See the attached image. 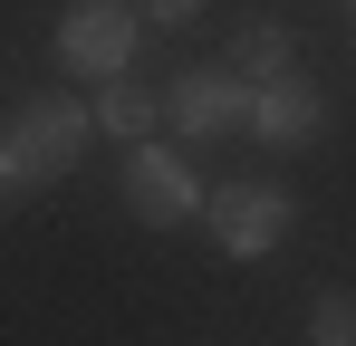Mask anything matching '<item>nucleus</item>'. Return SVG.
I'll return each mask as SVG.
<instances>
[{
    "label": "nucleus",
    "instance_id": "2",
    "mask_svg": "<svg viewBox=\"0 0 356 346\" xmlns=\"http://www.w3.org/2000/svg\"><path fill=\"white\" fill-rule=\"evenodd\" d=\"M202 222H212V240H222L232 260H270V250L289 240L298 202L280 183H222V192H202Z\"/></svg>",
    "mask_w": 356,
    "mask_h": 346
},
{
    "label": "nucleus",
    "instance_id": "11",
    "mask_svg": "<svg viewBox=\"0 0 356 346\" xmlns=\"http://www.w3.org/2000/svg\"><path fill=\"white\" fill-rule=\"evenodd\" d=\"M347 19H356V0H347Z\"/></svg>",
    "mask_w": 356,
    "mask_h": 346
},
{
    "label": "nucleus",
    "instance_id": "8",
    "mask_svg": "<svg viewBox=\"0 0 356 346\" xmlns=\"http://www.w3.org/2000/svg\"><path fill=\"white\" fill-rule=\"evenodd\" d=\"M154 115H164V97H145V87H125V77H106V97H97V125H106V135H125V145H145V135H154Z\"/></svg>",
    "mask_w": 356,
    "mask_h": 346
},
{
    "label": "nucleus",
    "instance_id": "10",
    "mask_svg": "<svg viewBox=\"0 0 356 346\" xmlns=\"http://www.w3.org/2000/svg\"><path fill=\"white\" fill-rule=\"evenodd\" d=\"M193 10H202V0H154V19H164V29H183Z\"/></svg>",
    "mask_w": 356,
    "mask_h": 346
},
{
    "label": "nucleus",
    "instance_id": "9",
    "mask_svg": "<svg viewBox=\"0 0 356 346\" xmlns=\"http://www.w3.org/2000/svg\"><path fill=\"white\" fill-rule=\"evenodd\" d=\"M308 337L318 346H356V288H327V298L308 308Z\"/></svg>",
    "mask_w": 356,
    "mask_h": 346
},
{
    "label": "nucleus",
    "instance_id": "1",
    "mask_svg": "<svg viewBox=\"0 0 356 346\" xmlns=\"http://www.w3.org/2000/svg\"><path fill=\"white\" fill-rule=\"evenodd\" d=\"M77 145H87V106L77 97H29L0 135V192H39L49 173L77 164Z\"/></svg>",
    "mask_w": 356,
    "mask_h": 346
},
{
    "label": "nucleus",
    "instance_id": "3",
    "mask_svg": "<svg viewBox=\"0 0 356 346\" xmlns=\"http://www.w3.org/2000/svg\"><path fill=\"white\" fill-rule=\"evenodd\" d=\"M125 202H135V222L174 231V222H193V212H202V183H193V164H183V154L135 145V154H125Z\"/></svg>",
    "mask_w": 356,
    "mask_h": 346
},
{
    "label": "nucleus",
    "instance_id": "7",
    "mask_svg": "<svg viewBox=\"0 0 356 346\" xmlns=\"http://www.w3.org/2000/svg\"><path fill=\"white\" fill-rule=\"evenodd\" d=\"M232 77H250V87L289 77V29H280V19H250V29L232 39Z\"/></svg>",
    "mask_w": 356,
    "mask_h": 346
},
{
    "label": "nucleus",
    "instance_id": "6",
    "mask_svg": "<svg viewBox=\"0 0 356 346\" xmlns=\"http://www.w3.org/2000/svg\"><path fill=\"white\" fill-rule=\"evenodd\" d=\"M318 125H327V97H318L298 67L270 77V87H250V135H260V145H308Z\"/></svg>",
    "mask_w": 356,
    "mask_h": 346
},
{
    "label": "nucleus",
    "instance_id": "5",
    "mask_svg": "<svg viewBox=\"0 0 356 346\" xmlns=\"http://www.w3.org/2000/svg\"><path fill=\"white\" fill-rule=\"evenodd\" d=\"M164 115H174L183 135H232V125H250V77H232V67H193V77L164 87Z\"/></svg>",
    "mask_w": 356,
    "mask_h": 346
},
{
    "label": "nucleus",
    "instance_id": "4",
    "mask_svg": "<svg viewBox=\"0 0 356 346\" xmlns=\"http://www.w3.org/2000/svg\"><path fill=\"white\" fill-rule=\"evenodd\" d=\"M58 58L77 67V77H125V58H135V10L77 0V10L58 19Z\"/></svg>",
    "mask_w": 356,
    "mask_h": 346
}]
</instances>
